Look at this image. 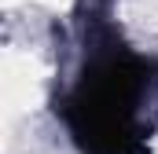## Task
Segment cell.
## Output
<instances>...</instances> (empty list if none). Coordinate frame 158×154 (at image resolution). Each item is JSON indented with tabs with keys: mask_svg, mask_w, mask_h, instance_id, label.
I'll return each mask as SVG.
<instances>
[{
	"mask_svg": "<svg viewBox=\"0 0 158 154\" xmlns=\"http://www.w3.org/2000/svg\"><path fill=\"white\" fill-rule=\"evenodd\" d=\"M52 114L77 154H151L158 140V55L136 48L118 22V0H77L70 63Z\"/></svg>",
	"mask_w": 158,
	"mask_h": 154,
	"instance_id": "obj_1",
	"label": "cell"
}]
</instances>
